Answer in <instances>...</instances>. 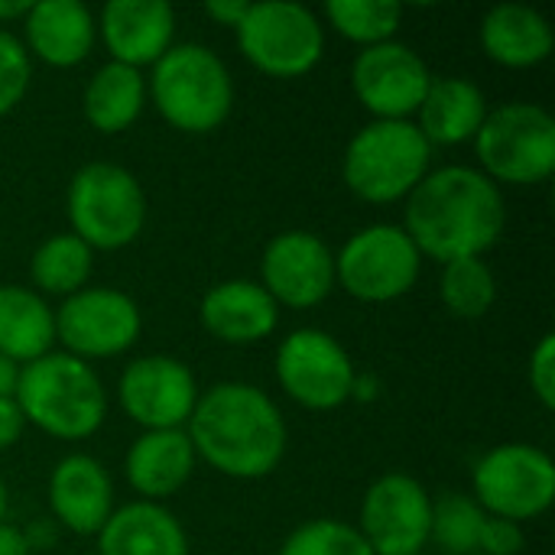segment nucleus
<instances>
[{
  "label": "nucleus",
  "instance_id": "f257e3e1",
  "mask_svg": "<svg viewBox=\"0 0 555 555\" xmlns=\"http://www.w3.org/2000/svg\"><path fill=\"white\" fill-rule=\"evenodd\" d=\"M507 211L501 189L468 166H449L426 176L406 205V234L420 254L442 263L481 257L498 244Z\"/></svg>",
  "mask_w": 555,
  "mask_h": 555
},
{
  "label": "nucleus",
  "instance_id": "f03ea898",
  "mask_svg": "<svg viewBox=\"0 0 555 555\" xmlns=\"http://www.w3.org/2000/svg\"><path fill=\"white\" fill-rule=\"evenodd\" d=\"M192 449L231 478L270 475L286 449V426L270 397L250 384H218L192 410Z\"/></svg>",
  "mask_w": 555,
  "mask_h": 555
},
{
  "label": "nucleus",
  "instance_id": "7ed1b4c3",
  "mask_svg": "<svg viewBox=\"0 0 555 555\" xmlns=\"http://www.w3.org/2000/svg\"><path fill=\"white\" fill-rule=\"evenodd\" d=\"M23 420L59 439L91 436L107 410L98 374L72 354H42L16 377L13 393Z\"/></svg>",
  "mask_w": 555,
  "mask_h": 555
},
{
  "label": "nucleus",
  "instance_id": "20e7f679",
  "mask_svg": "<svg viewBox=\"0 0 555 555\" xmlns=\"http://www.w3.org/2000/svg\"><path fill=\"white\" fill-rule=\"evenodd\" d=\"M429 169V143L410 120L367 124L345 153V182L364 202H397L410 195Z\"/></svg>",
  "mask_w": 555,
  "mask_h": 555
},
{
  "label": "nucleus",
  "instance_id": "39448f33",
  "mask_svg": "<svg viewBox=\"0 0 555 555\" xmlns=\"http://www.w3.org/2000/svg\"><path fill=\"white\" fill-rule=\"evenodd\" d=\"M153 101L172 127L208 133L228 117L234 88L224 62L211 49L189 42L169 49L156 62Z\"/></svg>",
  "mask_w": 555,
  "mask_h": 555
},
{
  "label": "nucleus",
  "instance_id": "423d86ee",
  "mask_svg": "<svg viewBox=\"0 0 555 555\" xmlns=\"http://www.w3.org/2000/svg\"><path fill=\"white\" fill-rule=\"evenodd\" d=\"M68 218L78 241L117 250L143 231L146 198L127 169L114 163H91L78 169L68 185Z\"/></svg>",
  "mask_w": 555,
  "mask_h": 555
},
{
  "label": "nucleus",
  "instance_id": "0eeeda50",
  "mask_svg": "<svg viewBox=\"0 0 555 555\" xmlns=\"http://www.w3.org/2000/svg\"><path fill=\"white\" fill-rule=\"evenodd\" d=\"M478 137V156L485 169L514 185H533L555 169V120L540 104H504L485 117Z\"/></svg>",
  "mask_w": 555,
  "mask_h": 555
},
{
  "label": "nucleus",
  "instance_id": "6e6552de",
  "mask_svg": "<svg viewBox=\"0 0 555 555\" xmlns=\"http://www.w3.org/2000/svg\"><path fill=\"white\" fill-rule=\"evenodd\" d=\"M241 52L273 78H299L315 68L325 49L315 13L289 0L250 3L237 26Z\"/></svg>",
  "mask_w": 555,
  "mask_h": 555
},
{
  "label": "nucleus",
  "instance_id": "1a4fd4ad",
  "mask_svg": "<svg viewBox=\"0 0 555 555\" xmlns=\"http://www.w3.org/2000/svg\"><path fill=\"white\" fill-rule=\"evenodd\" d=\"M341 286L364 302H390L420 276V250L397 224H374L354 234L335 260Z\"/></svg>",
  "mask_w": 555,
  "mask_h": 555
},
{
  "label": "nucleus",
  "instance_id": "9d476101",
  "mask_svg": "<svg viewBox=\"0 0 555 555\" xmlns=\"http://www.w3.org/2000/svg\"><path fill=\"white\" fill-rule=\"evenodd\" d=\"M475 494L501 520H533L555 498L553 459L533 446H501L478 462Z\"/></svg>",
  "mask_w": 555,
  "mask_h": 555
},
{
  "label": "nucleus",
  "instance_id": "9b49d317",
  "mask_svg": "<svg viewBox=\"0 0 555 555\" xmlns=\"http://www.w3.org/2000/svg\"><path fill=\"white\" fill-rule=\"evenodd\" d=\"M283 390L309 410H335L354 390V367L348 351L319 328L293 332L276 354Z\"/></svg>",
  "mask_w": 555,
  "mask_h": 555
},
{
  "label": "nucleus",
  "instance_id": "f8f14e48",
  "mask_svg": "<svg viewBox=\"0 0 555 555\" xmlns=\"http://www.w3.org/2000/svg\"><path fill=\"white\" fill-rule=\"evenodd\" d=\"M55 335L72 358H111L140 335V309L117 289H78L55 315Z\"/></svg>",
  "mask_w": 555,
  "mask_h": 555
},
{
  "label": "nucleus",
  "instance_id": "ddd939ff",
  "mask_svg": "<svg viewBox=\"0 0 555 555\" xmlns=\"http://www.w3.org/2000/svg\"><path fill=\"white\" fill-rule=\"evenodd\" d=\"M433 501L406 475L380 478L361 507V537L374 555H420L429 540Z\"/></svg>",
  "mask_w": 555,
  "mask_h": 555
},
{
  "label": "nucleus",
  "instance_id": "4468645a",
  "mask_svg": "<svg viewBox=\"0 0 555 555\" xmlns=\"http://www.w3.org/2000/svg\"><path fill=\"white\" fill-rule=\"evenodd\" d=\"M351 81L371 114H377L380 120H406V114L420 111L433 75L410 46L390 39L367 46L358 55Z\"/></svg>",
  "mask_w": 555,
  "mask_h": 555
},
{
  "label": "nucleus",
  "instance_id": "2eb2a0df",
  "mask_svg": "<svg viewBox=\"0 0 555 555\" xmlns=\"http://www.w3.org/2000/svg\"><path fill=\"white\" fill-rule=\"evenodd\" d=\"M198 390L192 371L166 354L133 361L120 377V403L127 416L150 433L179 429L195 410Z\"/></svg>",
  "mask_w": 555,
  "mask_h": 555
},
{
  "label": "nucleus",
  "instance_id": "dca6fc26",
  "mask_svg": "<svg viewBox=\"0 0 555 555\" xmlns=\"http://www.w3.org/2000/svg\"><path fill=\"white\" fill-rule=\"evenodd\" d=\"M335 283L332 250L309 231H286L263 254V289L293 309L319 306Z\"/></svg>",
  "mask_w": 555,
  "mask_h": 555
},
{
  "label": "nucleus",
  "instance_id": "f3484780",
  "mask_svg": "<svg viewBox=\"0 0 555 555\" xmlns=\"http://www.w3.org/2000/svg\"><path fill=\"white\" fill-rule=\"evenodd\" d=\"M101 33L114 62L140 68L169 52L176 13L163 0H111L101 10Z\"/></svg>",
  "mask_w": 555,
  "mask_h": 555
},
{
  "label": "nucleus",
  "instance_id": "a211bd4d",
  "mask_svg": "<svg viewBox=\"0 0 555 555\" xmlns=\"http://www.w3.org/2000/svg\"><path fill=\"white\" fill-rule=\"evenodd\" d=\"M55 517L81 537L101 533L111 517V478L88 455H68L55 465L49 481Z\"/></svg>",
  "mask_w": 555,
  "mask_h": 555
},
{
  "label": "nucleus",
  "instance_id": "6ab92c4d",
  "mask_svg": "<svg viewBox=\"0 0 555 555\" xmlns=\"http://www.w3.org/2000/svg\"><path fill=\"white\" fill-rule=\"evenodd\" d=\"M202 322L221 341L250 345L276 328V302L263 286L247 280H231L205 296Z\"/></svg>",
  "mask_w": 555,
  "mask_h": 555
},
{
  "label": "nucleus",
  "instance_id": "aec40b11",
  "mask_svg": "<svg viewBox=\"0 0 555 555\" xmlns=\"http://www.w3.org/2000/svg\"><path fill=\"white\" fill-rule=\"evenodd\" d=\"M26 39L49 65H78L94 46L91 10L78 0H42L26 13Z\"/></svg>",
  "mask_w": 555,
  "mask_h": 555
},
{
  "label": "nucleus",
  "instance_id": "412c9836",
  "mask_svg": "<svg viewBox=\"0 0 555 555\" xmlns=\"http://www.w3.org/2000/svg\"><path fill=\"white\" fill-rule=\"evenodd\" d=\"M101 555H189L179 520L156 504H127L101 527Z\"/></svg>",
  "mask_w": 555,
  "mask_h": 555
},
{
  "label": "nucleus",
  "instance_id": "4be33fe9",
  "mask_svg": "<svg viewBox=\"0 0 555 555\" xmlns=\"http://www.w3.org/2000/svg\"><path fill=\"white\" fill-rule=\"evenodd\" d=\"M485 52L507 68L540 65L553 52L550 20L524 3H501L481 23Z\"/></svg>",
  "mask_w": 555,
  "mask_h": 555
},
{
  "label": "nucleus",
  "instance_id": "5701e85b",
  "mask_svg": "<svg viewBox=\"0 0 555 555\" xmlns=\"http://www.w3.org/2000/svg\"><path fill=\"white\" fill-rule=\"evenodd\" d=\"M195 465V449L182 429H159L146 433L133 442L127 455V478L146 498H169L176 494Z\"/></svg>",
  "mask_w": 555,
  "mask_h": 555
},
{
  "label": "nucleus",
  "instance_id": "b1692460",
  "mask_svg": "<svg viewBox=\"0 0 555 555\" xmlns=\"http://www.w3.org/2000/svg\"><path fill=\"white\" fill-rule=\"evenodd\" d=\"M485 94L465 78H439L420 104V133L426 143H462L485 124Z\"/></svg>",
  "mask_w": 555,
  "mask_h": 555
},
{
  "label": "nucleus",
  "instance_id": "393cba45",
  "mask_svg": "<svg viewBox=\"0 0 555 555\" xmlns=\"http://www.w3.org/2000/svg\"><path fill=\"white\" fill-rule=\"evenodd\" d=\"M55 341L52 309L23 286H0V354L16 361H36L49 354Z\"/></svg>",
  "mask_w": 555,
  "mask_h": 555
},
{
  "label": "nucleus",
  "instance_id": "a878e982",
  "mask_svg": "<svg viewBox=\"0 0 555 555\" xmlns=\"http://www.w3.org/2000/svg\"><path fill=\"white\" fill-rule=\"evenodd\" d=\"M140 107H143V78L137 68L120 65V62H107L88 81L85 117L101 133H117V130L130 127L137 120Z\"/></svg>",
  "mask_w": 555,
  "mask_h": 555
},
{
  "label": "nucleus",
  "instance_id": "bb28decb",
  "mask_svg": "<svg viewBox=\"0 0 555 555\" xmlns=\"http://www.w3.org/2000/svg\"><path fill=\"white\" fill-rule=\"evenodd\" d=\"M33 280L46 293L75 296L91 273V247L75 234H55L33 254Z\"/></svg>",
  "mask_w": 555,
  "mask_h": 555
},
{
  "label": "nucleus",
  "instance_id": "cd10ccee",
  "mask_svg": "<svg viewBox=\"0 0 555 555\" xmlns=\"http://www.w3.org/2000/svg\"><path fill=\"white\" fill-rule=\"evenodd\" d=\"M439 293L452 315L481 319L494 306L498 286H494V273L488 270V263L481 257H465V260L446 263Z\"/></svg>",
  "mask_w": 555,
  "mask_h": 555
},
{
  "label": "nucleus",
  "instance_id": "c85d7f7f",
  "mask_svg": "<svg viewBox=\"0 0 555 555\" xmlns=\"http://www.w3.org/2000/svg\"><path fill=\"white\" fill-rule=\"evenodd\" d=\"M325 13L341 36L364 46L390 42L403 20V7L393 0H332Z\"/></svg>",
  "mask_w": 555,
  "mask_h": 555
},
{
  "label": "nucleus",
  "instance_id": "c756f323",
  "mask_svg": "<svg viewBox=\"0 0 555 555\" xmlns=\"http://www.w3.org/2000/svg\"><path fill=\"white\" fill-rule=\"evenodd\" d=\"M481 527H485L481 507L462 494H446L439 498V504H433L429 537L442 546V553L478 555Z\"/></svg>",
  "mask_w": 555,
  "mask_h": 555
},
{
  "label": "nucleus",
  "instance_id": "7c9ffc66",
  "mask_svg": "<svg viewBox=\"0 0 555 555\" xmlns=\"http://www.w3.org/2000/svg\"><path fill=\"white\" fill-rule=\"evenodd\" d=\"M280 555H374L364 537L338 520H312L299 527Z\"/></svg>",
  "mask_w": 555,
  "mask_h": 555
},
{
  "label": "nucleus",
  "instance_id": "2f4dec72",
  "mask_svg": "<svg viewBox=\"0 0 555 555\" xmlns=\"http://www.w3.org/2000/svg\"><path fill=\"white\" fill-rule=\"evenodd\" d=\"M29 88V55L23 42L0 29V114L13 111Z\"/></svg>",
  "mask_w": 555,
  "mask_h": 555
},
{
  "label": "nucleus",
  "instance_id": "473e14b6",
  "mask_svg": "<svg viewBox=\"0 0 555 555\" xmlns=\"http://www.w3.org/2000/svg\"><path fill=\"white\" fill-rule=\"evenodd\" d=\"M530 387L546 410L555 406V335H543L530 358Z\"/></svg>",
  "mask_w": 555,
  "mask_h": 555
},
{
  "label": "nucleus",
  "instance_id": "72a5a7b5",
  "mask_svg": "<svg viewBox=\"0 0 555 555\" xmlns=\"http://www.w3.org/2000/svg\"><path fill=\"white\" fill-rule=\"evenodd\" d=\"M478 550L485 555H517L524 550V533L517 524L501 520V517H485L481 527V543Z\"/></svg>",
  "mask_w": 555,
  "mask_h": 555
},
{
  "label": "nucleus",
  "instance_id": "f704fd0d",
  "mask_svg": "<svg viewBox=\"0 0 555 555\" xmlns=\"http://www.w3.org/2000/svg\"><path fill=\"white\" fill-rule=\"evenodd\" d=\"M23 413L16 406V400H0V449L13 446L23 433Z\"/></svg>",
  "mask_w": 555,
  "mask_h": 555
},
{
  "label": "nucleus",
  "instance_id": "c9c22d12",
  "mask_svg": "<svg viewBox=\"0 0 555 555\" xmlns=\"http://www.w3.org/2000/svg\"><path fill=\"white\" fill-rule=\"evenodd\" d=\"M247 0H211L205 10H208V16H215L218 23H224V26H241V20L247 16Z\"/></svg>",
  "mask_w": 555,
  "mask_h": 555
},
{
  "label": "nucleus",
  "instance_id": "e433bc0d",
  "mask_svg": "<svg viewBox=\"0 0 555 555\" xmlns=\"http://www.w3.org/2000/svg\"><path fill=\"white\" fill-rule=\"evenodd\" d=\"M0 555H29V546L23 540V530L0 524Z\"/></svg>",
  "mask_w": 555,
  "mask_h": 555
},
{
  "label": "nucleus",
  "instance_id": "4c0bfd02",
  "mask_svg": "<svg viewBox=\"0 0 555 555\" xmlns=\"http://www.w3.org/2000/svg\"><path fill=\"white\" fill-rule=\"evenodd\" d=\"M16 377H20L16 364H13L10 358L0 354V400H13V393H16Z\"/></svg>",
  "mask_w": 555,
  "mask_h": 555
},
{
  "label": "nucleus",
  "instance_id": "58836bf2",
  "mask_svg": "<svg viewBox=\"0 0 555 555\" xmlns=\"http://www.w3.org/2000/svg\"><path fill=\"white\" fill-rule=\"evenodd\" d=\"M29 7H33V3H26V0H16V3H10V0H3V3H0V20H13V16H26V13H29Z\"/></svg>",
  "mask_w": 555,
  "mask_h": 555
},
{
  "label": "nucleus",
  "instance_id": "ea45409f",
  "mask_svg": "<svg viewBox=\"0 0 555 555\" xmlns=\"http://www.w3.org/2000/svg\"><path fill=\"white\" fill-rule=\"evenodd\" d=\"M3 517H7V485L0 481V524H3Z\"/></svg>",
  "mask_w": 555,
  "mask_h": 555
}]
</instances>
